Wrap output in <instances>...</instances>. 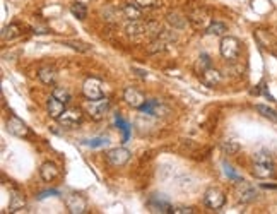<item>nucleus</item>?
<instances>
[{
    "label": "nucleus",
    "instance_id": "20e7f679",
    "mask_svg": "<svg viewBox=\"0 0 277 214\" xmlns=\"http://www.w3.org/2000/svg\"><path fill=\"white\" fill-rule=\"evenodd\" d=\"M204 202L205 206H207L209 209H214V211H217V209H221L224 206L226 202V197L224 193L219 190V188H207L204 193Z\"/></svg>",
    "mask_w": 277,
    "mask_h": 214
},
{
    "label": "nucleus",
    "instance_id": "f257e3e1",
    "mask_svg": "<svg viewBox=\"0 0 277 214\" xmlns=\"http://www.w3.org/2000/svg\"><path fill=\"white\" fill-rule=\"evenodd\" d=\"M219 52H221V55H223L224 60H228V62H234V60H238V57H240L241 45L234 36H223L221 45H219Z\"/></svg>",
    "mask_w": 277,
    "mask_h": 214
},
{
    "label": "nucleus",
    "instance_id": "c756f323",
    "mask_svg": "<svg viewBox=\"0 0 277 214\" xmlns=\"http://www.w3.org/2000/svg\"><path fill=\"white\" fill-rule=\"evenodd\" d=\"M51 96H55L56 100L64 101L65 105L70 101V93H69V89H65V88H53V93H51Z\"/></svg>",
    "mask_w": 277,
    "mask_h": 214
},
{
    "label": "nucleus",
    "instance_id": "7c9ffc66",
    "mask_svg": "<svg viewBox=\"0 0 277 214\" xmlns=\"http://www.w3.org/2000/svg\"><path fill=\"white\" fill-rule=\"evenodd\" d=\"M272 154L269 151H259L253 154V163H272Z\"/></svg>",
    "mask_w": 277,
    "mask_h": 214
},
{
    "label": "nucleus",
    "instance_id": "5701e85b",
    "mask_svg": "<svg viewBox=\"0 0 277 214\" xmlns=\"http://www.w3.org/2000/svg\"><path fill=\"white\" fill-rule=\"evenodd\" d=\"M168 23H169V24H173L174 28L183 29L185 26H187L188 19H187V17H183L180 12H169V14H168Z\"/></svg>",
    "mask_w": 277,
    "mask_h": 214
},
{
    "label": "nucleus",
    "instance_id": "a878e982",
    "mask_svg": "<svg viewBox=\"0 0 277 214\" xmlns=\"http://www.w3.org/2000/svg\"><path fill=\"white\" fill-rule=\"evenodd\" d=\"M147 31V24H142L138 21H132L130 26H127L128 36H138V34H144Z\"/></svg>",
    "mask_w": 277,
    "mask_h": 214
},
{
    "label": "nucleus",
    "instance_id": "f3484780",
    "mask_svg": "<svg viewBox=\"0 0 277 214\" xmlns=\"http://www.w3.org/2000/svg\"><path fill=\"white\" fill-rule=\"evenodd\" d=\"M38 79L46 86H53L56 83V70L53 67H41L38 70Z\"/></svg>",
    "mask_w": 277,
    "mask_h": 214
},
{
    "label": "nucleus",
    "instance_id": "aec40b11",
    "mask_svg": "<svg viewBox=\"0 0 277 214\" xmlns=\"http://www.w3.org/2000/svg\"><path fill=\"white\" fill-rule=\"evenodd\" d=\"M21 33H23V29H21L19 24H9V26L2 29V40L4 42H7V40L10 42V40L21 36Z\"/></svg>",
    "mask_w": 277,
    "mask_h": 214
},
{
    "label": "nucleus",
    "instance_id": "412c9836",
    "mask_svg": "<svg viewBox=\"0 0 277 214\" xmlns=\"http://www.w3.org/2000/svg\"><path fill=\"white\" fill-rule=\"evenodd\" d=\"M221 149H223L224 154L233 156L241 149V144L236 139H228V141H224L223 144H221Z\"/></svg>",
    "mask_w": 277,
    "mask_h": 214
},
{
    "label": "nucleus",
    "instance_id": "f704fd0d",
    "mask_svg": "<svg viewBox=\"0 0 277 214\" xmlns=\"http://www.w3.org/2000/svg\"><path fill=\"white\" fill-rule=\"evenodd\" d=\"M48 196H60V192L58 190H45V192H41L38 199H45V197H48Z\"/></svg>",
    "mask_w": 277,
    "mask_h": 214
},
{
    "label": "nucleus",
    "instance_id": "7ed1b4c3",
    "mask_svg": "<svg viewBox=\"0 0 277 214\" xmlns=\"http://www.w3.org/2000/svg\"><path fill=\"white\" fill-rule=\"evenodd\" d=\"M82 94L86 96V100H100L103 98V84L100 79L89 77L82 84Z\"/></svg>",
    "mask_w": 277,
    "mask_h": 214
},
{
    "label": "nucleus",
    "instance_id": "f8f14e48",
    "mask_svg": "<svg viewBox=\"0 0 277 214\" xmlns=\"http://www.w3.org/2000/svg\"><path fill=\"white\" fill-rule=\"evenodd\" d=\"M147 207L151 209L152 212H173V206L169 204L166 199H163V197H157V196H154L149 199V202H147Z\"/></svg>",
    "mask_w": 277,
    "mask_h": 214
},
{
    "label": "nucleus",
    "instance_id": "2eb2a0df",
    "mask_svg": "<svg viewBox=\"0 0 277 214\" xmlns=\"http://www.w3.org/2000/svg\"><path fill=\"white\" fill-rule=\"evenodd\" d=\"M46 110H48V115L51 119L58 120V116L65 111V103L60 100H56L55 96H51V98L46 101Z\"/></svg>",
    "mask_w": 277,
    "mask_h": 214
},
{
    "label": "nucleus",
    "instance_id": "cd10ccee",
    "mask_svg": "<svg viewBox=\"0 0 277 214\" xmlns=\"http://www.w3.org/2000/svg\"><path fill=\"white\" fill-rule=\"evenodd\" d=\"M210 67V59L207 53H202L197 60V64H195V70H197V74H202L204 70H207Z\"/></svg>",
    "mask_w": 277,
    "mask_h": 214
},
{
    "label": "nucleus",
    "instance_id": "6ab92c4d",
    "mask_svg": "<svg viewBox=\"0 0 277 214\" xmlns=\"http://www.w3.org/2000/svg\"><path fill=\"white\" fill-rule=\"evenodd\" d=\"M122 12H123V16H125L127 19H130V21H138V19L142 17V11L137 4L135 6H132V4H125L122 9Z\"/></svg>",
    "mask_w": 277,
    "mask_h": 214
},
{
    "label": "nucleus",
    "instance_id": "4be33fe9",
    "mask_svg": "<svg viewBox=\"0 0 277 214\" xmlns=\"http://www.w3.org/2000/svg\"><path fill=\"white\" fill-rule=\"evenodd\" d=\"M205 33L212 34V36H224V34L228 33V28H226V24H223V23L214 21V23H210L209 26H207Z\"/></svg>",
    "mask_w": 277,
    "mask_h": 214
},
{
    "label": "nucleus",
    "instance_id": "dca6fc26",
    "mask_svg": "<svg viewBox=\"0 0 277 214\" xmlns=\"http://www.w3.org/2000/svg\"><path fill=\"white\" fill-rule=\"evenodd\" d=\"M141 111H144V113H147V115H154V116H159V115H163V113H166L168 108H164V106L161 103H157V101H146L141 108H138Z\"/></svg>",
    "mask_w": 277,
    "mask_h": 214
},
{
    "label": "nucleus",
    "instance_id": "1a4fd4ad",
    "mask_svg": "<svg viewBox=\"0 0 277 214\" xmlns=\"http://www.w3.org/2000/svg\"><path fill=\"white\" fill-rule=\"evenodd\" d=\"M123 101H125L128 106H132V108H141V106L146 103V98H144V94L135 88H125V91H123Z\"/></svg>",
    "mask_w": 277,
    "mask_h": 214
},
{
    "label": "nucleus",
    "instance_id": "0eeeda50",
    "mask_svg": "<svg viewBox=\"0 0 277 214\" xmlns=\"http://www.w3.org/2000/svg\"><path fill=\"white\" fill-rule=\"evenodd\" d=\"M67 202V209L72 212V214H84L87 212V202L84 197H81L79 193H72L65 199Z\"/></svg>",
    "mask_w": 277,
    "mask_h": 214
},
{
    "label": "nucleus",
    "instance_id": "f03ea898",
    "mask_svg": "<svg viewBox=\"0 0 277 214\" xmlns=\"http://www.w3.org/2000/svg\"><path fill=\"white\" fill-rule=\"evenodd\" d=\"M110 110V100L100 98V100H87L86 111L92 120H101L105 119V115Z\"/></svg>",
    "mask_w": 277,
    "mask_h": 214
},
{
    "label": "nucleus",
    "instance_id": "a211bd4d",
    "mask_svg": "<svg viewBox=\"0 0 277 214\" xmlns=\"http://www.w3.org/2000/svg\"><path fill=\"white\" fill-rule=\"evenodd\" d=\"M26 206V199L23 193L19 192H12L10 196V201H9V212H19L23 211Z\"/></svg>",
    "mask_w": 277,
    "mask_h": 214
},
{
    "label": "nucleus",
    "instance_id": "9d476101",
    "mask_svg": "<svg viewBox=\"0 0 277 214\" xmlns=\"http://www.w3.org/2000/svg\"><path fill=\"white\" fill-rule=\"evenodd\" d=\"M7 130H9V134H12L15 137H28L29 135L28 125H26L21 119H17V116H10L7 120Z\"/></svg>",
    "mask_w": 277,
    "mask_h": 214
},
{
    "label": "nucleus",
    "instance_id": "9b49d317",
    "mask_svg": "<svg viewBox=\"0 0 277 214\" xmlns=\"http://www.w3.org/2000/svg\"><path fill=\"white\" fill-rule=\"evenodd\" d=\"M251 173H253V177L260 178V180H265V178L274 177V173H275L274 161L272 163H253Z\"/></svg>",
    "mask_w": 277,
    "mask_h": 214
},
{
    "label": "nucleus",
    "instance_id": "4468645a",
    "mask_svg": "<svg viewBox=\"0 0 277 214\" xmlns=\"http://www.w3.org/2000/svg\"><path fill=\"white\" fill-rule=\"evenodd\" d=\"M221 79H223V75H221L219 70H215L212 67H209L207 70H204L202 74H200V81L209 86V88H214V86H217L221 83Z\"/></svg>",
    "mask_w": 277,
    "mask_h": 214
},
{
    "label": "nucleus",
    "instance_id": "6e6552de",
    "mask_svg": "<svg viewBox=\"0 0 277 214\" xmlns=\"http://www.w3.org/2000/svg\"><path fill=\"white\" fill-rule=\"evenodd\" d=\"M188 21L193 24V28H197V29H207V26L212 21H210V16L207 12L204 11V9H195V11L190 12V16H188Z\"/></svg>",
    "mask_w": 277,
    "mask_h": 214
},
{
    "label": "nucleus",
    "instance_id": "bb28decb",
    "mask_svg": "<svg viewBox=\"0 0 277 214\" xmlns=\"http://www.w3.org/2000/svg\"><path fill=\"white\" fill-rule=\"evenodd\" d=\"M256 111H259L262 116H265L267 120L277 124V111L275 110H272V108H269V106H265V105H256Z\"/></svg>",
    "mask_w": 277,
    "mask_h": 214
},
{
    "label": "nucleus",
    "instance_id": "393cba45",
    "mask_svg": "<svg viewBox=\"0 0 277 214\" xmlns=\"http://www.w3.org/2000/svg\"><path fill=\"white\" fill-rule=\"evenodd\" d=\"M259 197V193H256V190L253 187H243L240 190V201L241 202H251V201H255V199Z\"/></svg>",
    "mask_w": 277,
    "mask_h": 214
},
{
    "label": "nucleus",
    "instance_id": "2f4dec72",
    "mask_svg": "<svg viewBox=\"0 0 277 214\" xmlns=\"http://www.w3.org/2000/svg\"><path fill=\"white\" fill-rule=\"evenodd\" d=\"M133 4H137L141 9H152L157 6V0H133Z\"/></svg>",
    "mask_w": 277,
    "mask_h": 214
},
{
    "label": "nucleus",
    "instance_id": "39448f33",
    "mask_svg": "<svg viewBox=\"0 0 277 214\" xmlns=\"http://www.w3.org/2000/svg\"><path fill=\"white\" fill-rule=\"evenodd\" d=\"M130 151L125 149V147H115V149H111V151H108V154H106V161L110 163L111 166H123V165H127L128 160H130Z\"/></svg>",
    "mask_w": 277,
    "mask_h": 214
},
{
    "label": "nucleus",
    "instance_id": "423d86ee",
    "mask_svg": "<svg viewBox=\"0 0 277 214\" xmlns=\"http://www.w3.org/2000/svg\"><path fill=\"white\" fill-rule=\"evenodd\" d=\"M56 122H58L62 127L72 129V127H77L82 122V113H81V110H77V108H69L58 116Z\"/></svg>",
    "mask_w": 277,
    "mask_h": 214
},
{
    "label": "nucleus",
    "instance_id": "473e14b6",
    "mask_svg": "<svg viewBox=\"0 0 277 214\" xmlns=\"http://www.w3.org/2000/svg\"><path fill=\"white\" fill-rule=\"evenodd\" d=\"M108 144V139H103V137H97V139H91L87 141V146L89 147H103Z\"/></svg>",
    "mask_w": 277,
    "mask_h": 214
},
{
    "label": "nucleus",
    "instance_id": "72a5a7b5",
    "mask_svg": "<svg viewBox=\"0 0 277 214\" xmlns=\"http://www.w3.org/2000/svg\"><path fill=\"white\" fill-rule=\"evenodd\" d=\"M195 211L192 207H174L173 214H193Z\"/></svg>",
    "mask_w": 277,
    "mask_h": 214
},
{
    "label": "nucleus",
    "instance_id": "ddd939ff",
    "mask_svg": "<svg viewBox=\"0 0 277 214\" xmlns=\"http://www.w3.org/2000/svg\"><path fill=\"white\" fill-rule=\"evenodd\" d=\"M58 175H60V170H58V166H56L55 163L46 161V163H43V165L39 166V177L43 178L45 182H53Z\"/></svg>",
    "mask_w": 277,
    "mask_h": 214
},
{
    "label": "nucleus",
    "instance_id": "c85d7f7f",
    "mask_svg": "<svg viewBox=\"0 0 277 214\" xmlns=\"http://www.w3.org/2000/svg\"><path fill=\"white\" fill-rule=\"evenodd\" d=\"M62 45H65V47H69V48H72V50H75V52H89L91 50V45L89 43H82V42H64Z\"/></svg>",
    "mask_w": 277,
    "mask_h": 214
},
{
    "label": "nucleus",
    "instance_id": "b1692460",
    "mask_svg": "<svg viewBox=\"0 0 277 214\" xmlns=\"http://www.w3.org/2000/svg\"><path fill=\"white\" fill-rule=\"evenodd\" d=\"M70 12H72V16L77 17L79 21H84L87 16V7L82 2H74L70 6Z\"/></svg>",
    "mask_w": 277,
    "mask_h": 214
}]
</instances>
